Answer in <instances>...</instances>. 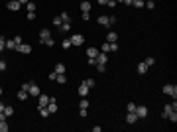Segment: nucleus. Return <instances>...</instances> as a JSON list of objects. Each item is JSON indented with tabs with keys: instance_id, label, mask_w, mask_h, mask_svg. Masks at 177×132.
I'll return each instance as SVG.
<instances>
[{
	"instance_id": "nucleus-53",
	"label": "nucleus",
	"mask_w": 177,
	"mask_h": 132,
	"mask_svg": "<svg viewBox=\"0 0 177 132\" xmlns=\"http://www.w3.org/2000/svg\"><path fill=\"white\" fill-rule=\"evenodd\" d=\"M0 95H2V87H0Z\"/></svg>"
},
{
	"instance_id": "nucleus-24",
	"label": "nucleus",
	"mask_w": 177,
	"mask_h": 132,
	"mask_svg": "<svg viewBox=\"0 0 177 132\" xmlns=\"http://www.w3.org/2000/svg\"><path fill=\"white\" fill-rule=\"evenodd\" d=\"M79 109H88V101H87V97H81V103H79Z\"/></svg>"
},
{
	"instance_id": "nucleus-50",
	"label": "nucleus",
	"mask_w": 177,
	"mask_h": 132,
	"mask_svg": "<svg viewBox=\"0 0 177 132\" xmlns=\"http://www.w3.org/2000/svg\"><path fill=\"white\" fill-rule=\"evenodd\" d=\"M18 2H20V4H22V6H26V4H28V2H30V0H18Z\"/></svg>"
},
{
	"instance_id": "nucleus-9",
	"label": "nucleus",
	"mask_w": 177,
	"mask_h": 132,
	"mask_svg": "<svg viewBox=\"0 0 177 132\" xmlns=\"http://www.w3.org/2000/svg\"><path fill=\"white\" fill-rule=\"evenodd\" d=\"M37 99H39V105H37V107H47L49 101H51V97H47V95H39Z\"/></svg>"
},
{
	"instance_id": "nucleus-23",
	"label": "nucleus",
	"mask_w": 177,
	"mask_h": 132,
	"mask_svg": "<svg viewBox=\"0 0 177 132\" xmlns=\"http://www.w3.org/2000/svg\"><path fill=\"white\" fill-rule=\"evenodd\" d=\"M45 38H49V30H42L39 32V44H44Z\"/></svg>"
},
{
	"instance_id": "nucleus-27",
	"label": "nucleus",
	"mask_w": 177,
	"mask_h": 132,
	"mask_svg": "<svg viewBox=\"0 0 177 132\" xmlns=\"http://www.w3.org/2000/svg\"><path fill=\"white\" fill-rule=\"evenodd\" d=\"M167 118H169V120H171L173 124H175V122H177V112H175V110H171V112L167 114Z\"/></svg>"
},
{
	"instance_id": "nucleus-44",
	"label": "nucleus",
	"mask_w": 177,
	"mask_h": 132,
	"mask_svg": "<svg viewBox=\"0 0 177 132\" xmlns=\"http://www.w3.org/2000/svg\"><path fill=\"white\" fill-rule=\"evenodd\" d=\"M4 49H6V42L0 38V51H4Z\"/></svg>"
},
{
	"instance_id": "nucleus-7",
	"label": "nucleus",
	"mask_w": 177,
	"mask_h": 132,
	"mask_svg": "<svg viewBox=\"0 0 177 132\" xmlns=\"http://www.w3.org/2000/svg\"><path fill=\"white\" fill-rule=\"evenodd\" d=\"M6 6H8V10H12V12H18V10H20V6H22V4H20L18 0H10V2H8Z\"/></svg>"
},
{
	"instance_id": "nucleus-5",
	"label": "nucleus",
	"mask_w": 177,
	"mask_h": 132,
	"mask_svg": "<svg viewBox=\"0 0 177 132\" xmlns=\"http://www.w3.org/2000/svg\"><path fill=\"white\" fill-rule=\"evenodd\" d=\"M134 112L138 114V118H146V116H148V107H144V105H142V107H136Z\"/></svg>"
},
{
	"instance_id": "nucleus-14",
	"label": "nucleus",
	"mask_w": 177,
	"mask_h": 132,
	"mask_svg": "<svg viewBox=\"0 0 177 132\" xmlns=\"http://www.w3.org/2000/svg\"><path fill=\"white\" fill-rule=\"evenodd\" d=\"M106 42H118V34L116 32H108L106 34Z\"/></svg>"
},
{
	"instance_id": "nucleus-4",
	"label": "nucleus",
	"mask_w": 177,
	"mask_h": 132,
	"mask_svg": "<svg viewBox=\"0 0 177 132\" xmlns=\"http://www.w3.org/2000/svg\"><path fill=\"white\" fill-rule=\"evenodd\" d=\"M95 61H97V65H99V63L106 65V63H108V53H102V51H100V53L95 57Z\"/></svg>"
},
{
	"instance_id": "nucleus-48",
	"label": "nucleus",
	"mask_w": 177,
	"mask_h": 132,
	"mask_svg": "<svg viewBox=\"0 0 177 132\" xmlns=\"http://www.w3.org/2000/svg\"><path fill=\"white\" fill-rule=\"evenodd\" d=\"M132 2H134V0H124V4H126V6H132Z\"/></svg>"
},
{
	"instance_id": "nucleus-29",
	"label": "nucleus",
	"mask_w": 177,
	"mask_h": 132,
	"mask_svg": "<svg viewBox=\"0 0 177 132\" xmlns=\"http://www.w3.org/2000/svg\"><path fill=\"white\" fill-rule=\"evenodd\" d=\"M8 128H10V126H8V122H6V120L0 122V132H8Z\"/></svg>"
},
{
	"instance_id": "nucleus-32",
	"label": "nucleus",
	"mask_w": 177,
	"mask_h": 132,
	"mask_svg": "<svg viewBox=\"0 0 177 132\" xmlns=\"http://www.w3.org/2000/svg\"><path fill=\"white\" fill-rule=\"evenodd\" d=\"M144 2H146V0H134L132 6H134V8H142V6H144Z\"/></svg>"
},
{
	"instance_id": "nucleus-35",
	"label": "nucleus",
	"mask_w": 177,
	"mask_h": 132,
	"mask_svg": "<svg viewBox=\"0 0 177 132\" xmlns=\"http://www.w3.org/2000/svg\"><path fill=\"white\" fill-rule=\"evenodd\" d=\"M61 24H63V20H61V16H55V18H53V26H57V28H59Z\"/></svg>"
},
{
	"instance_id": "nucleus-41",
	"label": "nucleus",
	"mask_w": 177,
	"mask_h": 132,
	"mask_svg": "<svg viewBox=\"0 0 177 132\" xmlns=\"http://www.w3.org/2000/svg\"><path fill=\"white\" fill-rule=\"evenodd\" d=\"M81 18H83V20H91V12H83Z\"/></svg>"
},
{
	"instance_id": "nucleus-42",
	"label": "nucleus",
	"mask_w": 177,
	"mask_h": 132,
	"mask_svg": "<svg viewBox=\"0 0 177 132\" xmlns=\"http://www.w3.org/2000/svg\"><path fill=\"white\" fill-rule=\"evenodd\" d=\"M28 20H30V22L35 20V12H28Z\"/></svg>"
},
{
	"instance_id": "nucleus-15",
	"label": "nucleus",
	"mask_w": 177,
	"mask_h": 132,
	"mask_svg": "<svg viewBox=\"0 0 177 132\" xmlns=\"http://www.w3.org/2000/svg\"><path fill=\"white\" fill-rule=\"evenodd\" d=\"M148 69H150V67L146 65L144 61H142V63H138V73H140V75H144V73H148Z\"/></svg>"
},
{
	"instance_id": "nucleus-11",
	"label": "nucleus",
	"mask_w": 177,
	"mask_h": 132,
	"mask_svg": "<svg viewBox=\"0 0 177 132\" xmlns=\"http://www.w3.org/2000/svg\"><path fill=\"white\" fill-rule=\"evenodd\" d=\"M87 95H88V87L85 83H81L79 85V97H87Z\"/></svg>"
},
{
	"instance_id": "nucleus-38",
	"label": "nucleus",
	"mask_w": 177,
	"mask_h": 132,
	"mask_svg": "<svg viewBox=\"0 0 177 132\" xmlns=\"http://www.w3.org/2000/svg\"><path fill=\"white\" fill-rule=\"evenodd\" d=\"M59 16H61V20H63V22H71V18H69V14H67V12L59 14Z\"/></svg>"
},
{
	"instance_id": "nucleus-22",
	"label": "nucleus",
	"mask_w": 177,
	"mask_h": 132,
	"mask_svg": "<svg viewBox=\"0 0 177 132\" xmlns=\"http://www.w3.org/2000/svg\"><path fill=\"white\" fill-rule=\"evenodd\" d=\"M81 12H91V2H81Z\"/></svg>"
},
{
	"instance_id": "nucleus-43",
	"label": "nucleus",
	"mask_w": 177,
	"mask_h": 132,
	"mask_svg": "<svg viewBox=\"0 0 177 132\" xmlns=\"http://www.w3.org/2000/svg\"><path fill=\"white\" fill-rule=\"evenodd\" d=\"M55 77H57V73H55V71H51V73L47 75V79H49V81H55Z\"/></svg>"
},
{
	"instance_id": "nucleus-49",
	"label": "nucleus",
	"mask_w": 177,
	"mask_h": 132,
	"mask_svg": "<svg viewBox=\"0 0 177 132\" xmlns=\"http://www.w3.org/2000/svg\"><path fill=\"white\" fill-rule=\"evenodd\" d=\"M97 2H99V4H102V6H106V2H108V0H97Z\"/></svg>"
},
{
	"instance_id": "nucleus-21",
	"label": "nucleus",
	"mask_w": 177,
	"mask_h": 132,
	"mask_svg": "<svg viewBox=\"0 0 177 132\" xmlns=\"http://www.w3.org/2000/svg\"><path fill=\"white\" fill-rule=\"evenodd\" d=\"M53 71H55L57 75H61V73H65V65H63V63H57V65H55V69H53Z\"/></svg>"
},
{
	"instance_id": "nucleus-17",
	"label": "nucleus",
	"mask_w": 177,
	"mask_h": 132,
	"mask_svg": "<svg viewBox=\"0 0 177 132\" xmlns=\"http://www.w3.org/2000/svg\"><path fill=\"white\" fill-rule=\"evenodd\" d=\"M37 110H39V116H44V118H47V116H49V110H47V107H37Z\"/></svg>"
},
{
	"instance_id": "nucleus-30",
	"label": "nucleus",
	"mask_w": 177,
	"mask_h": 132,
	"mask_svg": "<svg viewBox=\"0 0 177 132\" xmlns=\"http://www.w3.org/2000/svg\"><path fill=\"white\" fill-rule=\"evenodd\" d=\"M144 63H146L148 67H152V65H155V59H154V57H146V59H144Z\"/></svg>"
},
{
	"instance_id": "nucleus-51",
	"label": "nucleus",
	"mask_w": 177,
	"mask_h": 132,
	"mask_svg": "<svg viewBox=\"0 0 177 132\" xmlns=\"http://www.w3.org/2000/svg\"><path fill=\"white\" fill-rule=\"evenodd\" d=\"M4 107H6V105H2V103H0V112H2V110H4Z\"/></svg>"
},
{
	"instance_id": "nucleus-47",
	"label": "nucleus",
	"mask_w": 177,
	"mask_h": 132,
	"mask_svg": "<svg viewBox=\"0 0 177 132\" xmlns=\"http://www.w3.org/2000/svg\"><path fill=\"white\" fill-rule=\"evenodd\" d=\"M79 114H81V116L85 118V116H87V109H81V110H79Z\"/></svg>"
},
{
	"instance_id": "nucleus-31",
	"label": "nucleus",
	"mask_w": 177,
	"mask_h": 132,
	"mask_svg": "<svg viewBox=\"0 0 177 132\" xmlns=\"http://www.w3.org/2000/svg\"><path fill=\"white\" fill-rule=\"evenodd\" d=\"M61 47H63V49H69V47H73V45H71V40H63V42H61Z\"/></svg>"
},
{
	"instance_id": "nucleus-10",
	"label": "nucleus",
	"mask_w": 177,
	"mask_h": 132,
	"mask_svg": "<svg viewBox=\"0 0 177 132\" xmlns=\"http://www.w3.org/2000/svg\"><path fill=\"white\" fill-rule=\"evenodd\" d=\"M99 24L104 26V28H108L110 26V16H99Z\"/></svg>"
},
{
	"instance_id": "nucleus-46",
	"label": "nucleus",
	"mask_w": 177,
	"mask_h": 132,
	"mask_svg": "<svg viewBox=\"0 0 177 132\" xmlns=\"http://www.w3.org/2000/svg\"><path fill=\"white\" fill-rule=\"evenodd\" d=\"M106 6H110V8H114V6H116V0H108V2H106Z\"/></svg>"
},
{
	"instance_id": "nucleus-12",
	"label": "nucleus",
	"mask_w": 177,
	"mask_h": 132,
	"mask_svg": "<svg viewBox=\"0 0 177 132\" xmlns=\"http://www.w3.org/2000/svg\"><path fill=\"white\" fill-rule=\"evenodd\" d=\"M100 51H99V47H88L87 49V57H97Z\"/></svg>"
},
{
	"instance_id": "nucleus-52",
	"label": "nucleus",
	"mask_w": 177,
	"mask_h": 132,
	"mask_svg": "<svg viewBox=\"0 0 177 132\" xmlns=\"http://www.w3.org/2000/svg\"><path fill=\"white\" fill-rule=\"evenodd\" d=\"M118 2H124V0H116V4H118Z\"/></svg>"
},
{
	"instance_id": "nucleus-1",
	"label": "nucleus",
	"mask_w": 177,
	"mask_h": 132,
	"mask_svg": "<svg viewBox=\"0 0 177 132\" xmlns=\"http://www.w3.org/2000/svg\"><path fill=\"white\" fill-rule=\"evenodd\" d=\"M69 40H71V45H73V47H79V45H83V44H85V38H83L81 34H73V36H71Z\"/></svg>"
},
{
	"instance_id": "nucleus-3",
	"label": "nucleus",
	"mask_w": 177,
	"mask_h": 132,
	"mask_svg": "<svg viewBox=\"0 0 177 132\" xmlns=\"http://www.w3.org/2000/svg\"><path fill=\"white\" fill-rule=\"evenodd\" d=\"M163 93L169 95V97H173V99H177V87L175 85H165V87H163Z\"/></svg>"
},
{
	"instance_id": "nucleus-33",
	"label": "nucleus",
	"mask_w": 177,
	"mask_h": 132,
	"mask_svg": "<svg viewBox=\"0 0 177 132\" xmlns=\"http://www.w3.org/2000/svg\"><path fill=\"white\" fill-rule=\"evenodd\" d=\"M144 6H146V8H150V10H154L155 2H154V0H148V2H144Z\"/></svg>"
},
{
	"instance_id": "nucleus-19",
	"label": "nucleus",
	"mask_w": 177,
	"mask_h": 132,
	"mask_svg": "<svg viewBox=\"0 0 177 132\" xmlns=\"http://www.w3.org/2000/svg\"><path fill=\"white\" fill-rule=\"evenodd\" d=\"M99 51H102V53H110V44H108V42H104V44L100 45Z\"/></svg>"
},
{
	"instance_id": "nucleus-36",
	"label": "nucleus",
	"mask_w": 177,
	"mask_h": 132,
	"mask_svg": "<svg viewBox=\"0 0 177 132\" xmlns=\"http://www.w3.org/2000/svg\"><path fill=\"white\" fill-rule=\"evenodd\" d=\"M134 110H136V105H134V103H128V105H126V112H134Z\"/></svg>"
},
{
	"instance_id": "nucleus-39",
	"label": "nucleus",
	"mask_w": 177,
	"mask_h": 132,
	"mask_svg": "<svg viewBox=\"0 0 177 132\" xmlns=\"http://www.w3.org/2000/svg\"><path fill=\"white\" fill-rule=\"evenodd\" d=\"M12 40H14V44H16V47H18V45H20V44H24V42H22V38H20V36H16V38H12Z\"/></svg>"
},
{
	"instance_id": "nucleus-18",
	"label": "nucleus",
	"mask_w": 177,
	"mask_h": 132,
	"mask_svg": "<svg viewBox=\"0 0 177 132\" xmlns=\"http://www.w3.org/2000/svg\"><path fill=\"white\" fill-rule=\"evenodd\" d=\"M171 110H173V107H171V105H165V107H163V110H161V116H163V118H167V114H169Z\"/></svg>"
},
{
	"instance_id": "nucleus-34",
	"label": "nucleus",
	"mask_w": 177,
	"mask_h": 132,
	"mask_svg": "<svg viewBox=\"0 0 177 132\" xmlns=\"http://www.w3.org/2000/svg\"><path fill=\"white\" fill-rule=\"evenodd\" d=\"M83 83H85V85H87L88 89H93V87H95V79H85Z\"/></svg>"
},
{
	"instance_id": "nucleus-26",
	"label": "nucleus",
	"mask_w": 177,
	"mask_h": 132,
	"mask_svg": "<svg viewBox=\"0 0 177 132\" xmlns=\"http://www.w3.org/2000/svg\"><path fill=\"white\" fill-rule=\"evenodd\" d=\"M55 81H57V83H61V85H65V83H67V77H65V73L57 75V77H55Z\"/></svg>"
},
{
	"instance_id": "nucleus-45",
	"label": "nucleus",
	"mask_w": 177,
	"mask_h": 132,
	"mask_svg": "<svg viewBox=\"0 0 177 132\" xmlns=\"http://www.w3.org/2000/svg\"><path fill=\"white\" fill-rule=\"evenodd\" d=\"M6 67H8V65H6V61L0 59V71H6Z\"/></svg>"
},
{
	"instance_id": "nucleus-2",
	"label": "nucleus",
	"mask_w": 177,
	"mask_h": 132,
	"mask_svg": "<svg viewBox=\"0 0 177 132\" xmlns=\"http://www.w3.org/2000/svg\"><path fill=\"white\" fill-rule=\"evenodd\" d=\"M28 95H32V97H39V95H42V89H39V85L30 83V87H28Z\"/></svg>"
},
{
	"instance_id": "nucleus-13",
	"label": "nucleus",
	"mask_w": 177,
	"mask_h": 132,
	"mask_svg": "<svg viewBox=\"0 0 177 132\" xmlns=\"http://www.w3.org/2000/svg\"><path fill=\"white\" fill-rule=\"evenodd\" d=\"M69 30H71V22H63L61 26H59V32L61 34H67Z\"/></svg>"
},
{
	"instance_id": "nucleus-6",
	"label": "nucleus",
	"mask_w": 177,
	"mask_h": 132,
	"mask_svg": "<svg viewBox=\"0 0 177 132\" xmlns=\"http://www.w3.org/2000/svg\"><path fill=\"white\" fill-rule=\"evenodd\" d=\"M138 120H140V118H138L136 112H126V122H128V124H136Z\"/></svg>"
},
{
	"instance_id": "nucleus-25",
	"label": "nucleus",
	"mask_w": 177,
	"mask_h": 132,
	"mask_svg": "<svg viewBox=\"0 0 177 132\" xmlns=\"http://www.w3.org/2000/svg\"><path fill=\"white\" fill-rule=\"evenodd\" d=\"M4 114H6V116H12V114H14V107L6 105V107H4Z\"/></svg>"
},
{
	"instance_id": "nucleus-8",
	"label": "nucleus",
	"mask_w": 177,
	"mask_h": 132,
	"mask_svg": "<svg viewBox=\"0 0 177 132\" xmlns=\"http://www.w3.org/2000/svg\"><path fill=\"white\" fill-rule=\"evenodd\" d=\"M16 51H20V53H32V45H28V44H20L18 47H16Z\"/></svg>"
},
{
	"instance_id": "nucleus-28",
	"label": "nucleus",
	"mask_w": 177,
	"mask_h": 132,
	"mask_svg": "<svg viewBox=\"0 0 177 132\" xmlns=\"http://www.w3.org/2000/svg\"><path fill=\"white\" fill-rule=\"evenodd\" d=\"M6 42V49H16V44H14V40H4Z\"/></svg>"
},
{
	"instance_id": "nucleus-20",
	"label": "nucleus",
	"mask_w": 177,
	"mask_h": 132,
	"mask_svg": "<svg viewBox=\"0 0 177 132\" xmlns=\"http://www.w3.org/2000/svg\"><path fill=\"white\" fill-rule=\"evenodd\" d=\"M44 45H47V47H53V45H55V40L49 36V38H45V40H44Z\"/></svg>"
},
{
	"instance_id": "nucleus-16",
	"label": "nucleus",
	"mask_w": 177,
	"mask_h": 132,
	"mask_svg": "<svg viewBox=\"0 0 177 132\" xmlns=\"http://www.w3.org/2000/svg\"><path fill=\"white\" fill-rule=\"evenodd\" d=\"M28 97H30V95H28V91H26V89H20V91H18V99H20V101H26Z\"/></svg>"
},
{
	"instance_id": "nucleus-37",
	"label": "nucleus",
	"mask_w": 177,
	"mask_h": 132,
	"mask_svg": "<svg viewBox=\"0 0 177 132\" xmlns=\"http://www.w3.org/2000/svg\"><path fill=\"white\" fill-rule=\"evenodd\" d=\"M26 8H28V12H35V4H33V2H28Z\"/></svg>"
},
{
	"instance_id": "nucleus-40",
	"label": "nucleus",
	"mask_w": 177,
	"mask_h": 132,
	"mask_svg": "<svg viewBox=\"0 0 177 132\" xmlns=\"http://www.w3.org/2000/svg\"><path fill=\"white\" fill-rule=\"evenodd\" d=\"M97 69H99V73H104V71H106V65H102V63H99V65H97Z\"/></svg>"
}]
</instances>
